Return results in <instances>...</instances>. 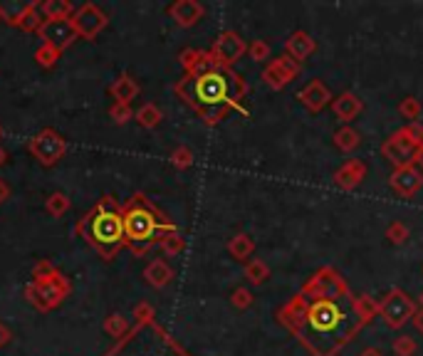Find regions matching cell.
Segmentation results:
<instances>
[{
	"instance_id": "4fadbf2b",
	"label": "cell",
	"mask_w": 423,
	"mask_h": 356,
	"mask_svg": "<svg viewBox=\"0 0 423 356\" xmlns=\"http://www.w3.org/2000/svg\"><path fill=\"white\" fill-rule=\"evenodd\" d=\"M388 186L393 193H398L401 198H411L421 191L423 186V173L418 171V166H401L393 168L388 176Z\"/></svg>"
},
{
	"instance_id": "5bb4252c",
	"label": "cell",
	"mask_w": 423,
	"mask_h": 356,
	"mask_svg": "<svg viewBox=\"0 0 423 356\" xmlns=\"http://www.w3.org/2000/svg\"><path fill=\"white\" fill-rule=\"evenodd\" d=\"M297 99L309 114H319L324 107L332 104L334 97H332V89H329L322 79H312V82H307L302 89H299Z\"/></svg>"
},
{
	"instance_id": "cb8c5ba5",
	"label": "cell",
	"mask_w": 423,
	"mask_h": 356,
	"mask_svg": "<svg viewBox=\"0 0 423 356\" xmlns=\"http://www.w3.org/2000/svg\"><path fill=\"white\" fill-rule=\"evenodd\" d=\"M156 245L161 247V252L169 257H176L181 255V252L186 250V237L179 232V227H174V230H166L164 235L159 237V242Z\"/></svg>"
},
{
	"instance_id": "f35d334b",
	"label": "cell",
	"mask_w": 423,
	"mask_h": 356,
	"mask_svg": "<svg viewBox=\"0 0 423 356\" xmlns=\"http://www.w3.org/2000/svg\"><path fill=\"white\" fill-rule=\"evenodd\" d=\"M253 302L255 297L248 287H235L233 295H230V304H233L235 309H248V307H253Z\"/></svg>"
},
{
	"instance_id": "44dd1931",
	"label": "cell",
	"mask_w": 423,
	"mask_h": 356,
	"mask_svg": "<svg viewBox=\"0 0 423 356\" xmlns=\"http://www.w3.org/2000/svg\"><path fill=\"white\" fill-rule=\"evenodd\" d=\"M225 247H228V252H230V257H233V260L245 262L255 252V240L248 235V232H235Z\"/></svg>"
},
{
	"instance_id": "7c38bea8",
	"label": "cell",
	"mask_w": 423,
	"mask_h": 356,
	"mask_svg": "<svg viewBox=\"0 0 423 356\" xmlns=\"http://www.w3.org/2000/svg\"><path fill=\"white\" fill-rule=\"evenodd\" d=\"M37 35H40L42 44H50V47L60 49V52H65V49L70 47V44H75V40L80 37L75 25H72V18L70 20H42Z\"/></svg>"
},
{
	"instance_id": "e0dca14e",
	"label": "cell",
	"mask_w": 423,
	"mask_h": 356,
	"mask_svg": "<svg viewBox=\"0 0 423 356\" xmlns=\"http://www.w3.org/2000/svg\"><path fill=\"white\" fill-rule=\"evenodd\" d=\"M314 49H317V42H314L312 35L304 32V30H294V32L285 40V54L292 57L294 62H299V64H302L307 57H312Z\"/></svg>"
},
{
	"instance_id": "836d02e7",
	"label": "cell",
	"mask_w": 423,
	"mask_h": 356,
	"mask_svg": "<svg viewBox=\"0 0 423 356\" xmlns=\"http://www.w3.org/2000/svg\"><path fill=\"white\" fill-rule=\"evenodd\" d=\"M156 321V312H154V307L149 304V302H139V304L134 307V324H139V326H151Z\"/></svg>"
},
{
	"instance_id": "ee69618b",
	"label": "cell",
	"mask_w": 423,
	"mask_h": 356,
	"mask_svg": "<svg viewBox=\"0 0 423 356\" xmlns=\"http://www.w3.org/2000/svg\"><path fill=\"white\" fill-rule=\"evenodd\" d=\"M11 341H13V331L8 329L3 321H0V349H3V346H8Z\"/></svg>"
},
{
	"instance_id": "7402d4cb",
	"label": "cell",
	"mask_w": 423,
	"mask_h": 356,
	"mask_svg": "<svg viewBox=\"0 0 423 356\" xmlns=\"http://www.w3.org/2000/svg\"><path fill=\"white\" fill-rule=\"evenodd\" d=\"M40 15L42 20H70L75 15V8L70 0H45L40 5Z\"/></svg>"
},
{
	"instance_id": "7dc6e473",
	"label": "cell",
	"mask_w": 423,
	"mask_h": 356,
	"mask_svg": "<svg viewBox=\"0 0 423 356\" xmlns=\"http://www.w3.org/2000/svg\"><path fill=\"white\" fill-rule=\"evenodd\" d=\"M359 356H383V351L379 349V346H367Z\"/></svg>"
},
{
	"instance_id": "60d3db41",
	"label": "cell",
	"mask_w": 423,
	"mask_h": 356,
	"mask_svg": "<svg viewBox=\"0 0 423 356\" xmlns=\"http://www.w3.org/2000/svg\"><path fill=\"white\" fill-rule=\"evenodd\" d=\"M151 329H154V331H156V334H159V336H161V339H164V341H166V344H169V346H171V349H174V351H176V354H179V356H191V354H189V351H186V349H184V346H181V344H179V341H176V339H174V336H171V334H169V331H166V329H164V326H161V324H156V321H154V324H151Z\"/></svg>"
},
{
	"instance_id": "7bdbcfd3",
	"label": "cell",
	"mask_w": 423,
	"mask_h": 356,
	"mask_svg": "<svg viewBox=\"0 0 423 356\" xmlns=\"http://www.w3.org/2000/svg\"><path fill=\"white\" fill-rule=\"evenodd\" d=\"M406 131H408V136L418 143V146H423V124H418V121L406 124Z\"/></svg>"
},
{
	"instance_id": "83f0119b",
	"label": "cell",
	"mask_w": 423,
	"mask_h": 356,
	"mask_svg": "<svg viewBox=\"0 0 423 356\" xmlns=\"http://www.w3.org/2000/svg\"><path fill=\"white\" fill-rule=\"evenodd\" d=\"M105 331L109 336H114L117 341L121 339V336H126L131 331V326H129V319H126L124 314H119V312H114V314H109L105 319Z\"/></svg>"
},
{
	"instance_id": "7a4b0ae2",
	"label": "cell",
	"mask_w": 423,
	"mask_h": 356,
	"mask_svg": "<svg viewBox=\"0 0 423 356\" xmlns=\"http://www.w3.org/2000/svg\"><path fill=\"white\" fill-rule=\"evenodd\" d=\"M174 92L198 114L205 126H218L233 109L248 117L243 99L248 97L250 84L235 69L213 67L208 72L184 74L174 84Z\"/></svg>"
},
{
	"instance_id": "3957f363",
	"label": "cell",
	"mask_w": 423,
	"mask_h": 356,
	"mask_svg": "<svg viewBox=\"0 0 423 356\" xmlns=\"http://www.w3.org/2000/svg\"><path fill=\"white\" fill-rule=\"evenodd\" d=\"M121 225H124V247H129L136 257H144L166 230H174L176 222L144 193H134L121 206Z\"/></svg>"
},
{
	"instance_id": "4316f807",
	"label": "cell",
	"mask_w": 423,
	"mask_h": 356,
	"mask_svg": "<svg viewBox=\"0 0 423 356\" xmlns=\"http://www.w3.org/2000/svg\"><path fill=\"white\" fill-rule=\"evenodd\" d=\"M42 25V15H40V3L37 0H32V3H28L25 13H23L20 23H18V28L23 30V32H37Z\"/></svg>"
},
{
	"instance_id": "ba28073f",
	"label": "cell",
	"mask_w": 423,
	"mask_h": 356,
	"mask_svg": "<svg viewBox=\"0 0 423 356\" xmlns=\"http://www.w3.org/2000/svg\"><path fill=\"white\" fill-rule=\"evenodd\" d=\"M28 151L32 153V158H35L40 166L50 168L65 158L67 141L55 131V129H42V131H37L35 136L28 141Z\"/></svg>"
},
{
	"instance_id": "603a6c76",
	"label": "cell",
	"mask_w": 423,
	"mask_h": 356,
	"mask_svg": "<svg viewBox=\"0 0 423 356\" xmlns=\"http://www.w3.org/2000/svg\"><path fill=\"white\" fill-rule=\"evenodd\" d=\"M332 141L342 153H352V151H357L359 143H362V134H359L354 126H342L334 131Z\"/></svg>"
},
{
	"instance_id": "8992f818",
	"label": "cell",
	"mask_w": 423,
	"mask_h": 356,
	"mask_svg": "<svg viewBox=\"0 0 423 356\" xmlns=\"http://www.w3.org/2000/svg\"><path fill=\"white\" fill-rule=\"evenodd\" d=\"M416 314V302L401 290V287H391L383 295V299L379 302V316L388 329H401L406 326V321H411V316Z\"/></svg>"
},
{
	"instance_id": "d6986e66",
	"label": "cell",
	"mask_w": 423,
	"mask_h": 356,
	"mask_svg": "<svg viewBox=\"0 0 423 356\" xmlns=\"http://www.w3.org/2000/svg\"><path fill=\"white\" fill-rule=\"evenodd\" d=\"M139 92H141L139 82H136L129 72H121L119 77L109 84L112 99H114V102H119V104H131L136 97H139Z\"/></svg>"
},
{
	"instance_id": "ffe728a7",
	"label": "cell",
	"mask_w": 423,
	"mask_h": 356,
	"mask_svg": "<svg viewBox=\"0 0 423 356\" xmlns=\"http://www.w3.org/2000/svg\"><path fill=\"white\" fill-rule=\"evenodd\" d=\"M144 280L149 282L154 290H164L171 280H174V267L166 260H151L144 267Z\"/></svg>"
},
{
	"instance_id": "ac0fdd59",
	"label": "cell",
	"mask_w": 423,
	"mask_h": 356,
	"mask_svg": "<svg viewBox=\"0 0 423 356\" xmlns=\"http://www.w3.org/2000/svg\"><path fill=\"white\" fill-rule=\"evenodd\" d=\"M329 107H332L334 117H337L344 126H349V121H354V119L362 114L364 102L354 92H342L339 97L332 99V104H329Z\"/></svg>"
},
{
	"instance_id": "30bf717a",
	"label": "cell",
	"mask_w": 423,
	"mask_h": 356,
	"mask_svg": "<svg viewBox=\"0 0 423 356\" xmlns=\"http://www.w3.org/2000/svg\"><path fill=\"white\" fill-rule=\"evenodd\" d=\"M72 25H75L77 35H80L82 40H97L102 30L109 25V18H107V13L100 8V5L85 3L75 10V15H72Z\"/></svg>"
},
{
	"instance_id": "d590c367",
	"label": "cell",
	"mask_w": 423,
	"mask_h": 356,
	"mask_svg": "<svg viewBox=\"0 0 423 356\" xmlns=\"http://www.w3.org/2000/svg\"><path fill=\"white\" fill-rule=\"evenodd\" d=\"M391 349H393V354H396V356H413L418 351V344H416V339H413V336L403 334V336H396V339H393Z\"/></svg>"
},
{
	"instance_id": "52a82bcc",
	"label": "cell",
	"mask_w": 423,
	"mask_h": 356,
	"mask_svg": "<svg viewBox=\"0 0 423 356\" xmlns=\"http://www.w3.org/2000/svg\"><path fill=\"white\" fill-rule=\"evenodd\" d=\"M381 156L386 158L388 163H393V168H401V166H416V158H418V146L411 136H408L406 126L396 129L386 136V141L381 143Z\"/></svg>"
},
{
	"instance_id": "b9f144b4",
	"label": "cell",
	"mask_w": 423,
	"mask_h": 356,
	"mask_svg": "<svg viewBox=\"0 0 423 356\" xmlns=\"http://www.w3.org/2000/svg\"><path fill=\"white\" fill-rule=\"evenodd\" d=\"M57 267L52 265L50 260H40V262H35V267H32V282H42V280H47V277L55 272Z\"/></svg>"
},
{
	"instance_id": "9a60e30c",
	"label": "cell",
	"mask_w": 423,
	"mask_h": 356,
	"mask_svg": "<svg viewBox=\"0 0 423 356\" xmlns=\"http://www.w3.org/2000/svg\"><path fill=\"white\" fill-rule=\"evenodd\" d=\"M367 173H369L367 161H362V158H349V161H344L342 166L334 171L332 181H334V186L342 188V191H354V188L362 186Z\"/></svg>"
},
{
	"instance_id": "d6a6232c",
	"label": "cell",
	"mask_w": 423,
	"mask_h": 356,
	"mask_svg": "<svg viewBox=\"0 0 423 356\" xmlns=\"http://www.w3.org/2000/svg\"><path fill=\"white\" fill-rule=\"evenodd\" d=\"M383 235H386V240L391 242V245H403V242L408 240V235H411V230H408L401 220H391L386 225V232H383Z\"/></svg>"
},
{
	"instance_id": "4dcf8cb0",
	"label": "cell",
	"mask_w": 423,
	"mask_h": 356,
	"mask_svg": "<svg viewBox=\"0 0 423 356\" xmlns=\"http://www.w3.org/2000/svg\"><path fill=\"white\" fill-rule=\"evenodd\" d=\"M25 8L28 5H20V3H0V23H8L13 25V28H18Z\"/></svg>"
},
{
	"instance_id": "2e32d148",
	"label": "cell",
	"mask_w": 423,
	"mask_h": 356,
	"mask_svg": "<svg viewBox=\"0 0 423 356\" xmlns=\"http://www.w3.org/2000/svg\"><path fill=\"white\" fill-rule=\"evenodd\" d=\"M169 18L174 20L179 28H193L196 23H201L205 15V8L198 0H176L166 8Z\"/></svg>"
},
{
	"instance_id": "9c48e42d",
	"label": "cell",
	"mask_w": 423,
	"mask_h": 356,
	"mask_svg": "<svg viewBox=\"0 0 423 356\" xmlns=\"http://www.w3.org/2000/svg\"><path fill=\"white\" fill-rule=\"evenodd\" d=\"M245 52H248V42H245L235 30H223V32L213 40V44H210L208 49L213 62L225 69H233V64L238 62Z\"/></svg>"
},
{
	"instance_id": "74e56055",
	"label": "cell",
	"mask_w": 423,
	"mask_h": 356,
	"mask_svg": "<svg viewBox=\"0 0 423 356\" xmlns=\"http://www.w3.org/2000/svg\"><path fill=\"white\" fill-rule=\"evenodd\" d=\"M171 163H174L179 171H186V168L193 166V151L189 146H176L171 151Z\"/></svg>"
},
{
	"instance_id": "484cf974",
	"label": "cell",
	"mask_w": 423,
	"mask_h": 356,
	"mask_svg": "<svg viewBox=\"0 0 423 356\" xmlns=\"http://www.w3.org/2000/svg\"><path fill=\"white\" fill-rule=\"evenodd\" d=\"M243 275H245V280H248L253 287H260V285H265V282H268L270 267H268V262H265V260H260V257H253V260L245 262Z\"/></svg>"
},
{
	"instance_id": "1f68e13d",
	"label": "cell",
	"mask_w": 423,
	"mask_h": 356,
	"mask_svg": "<svg viewBox=\"0 0 423 356\" xmlns=\"http://www.w3.org/2000/svg\"><path fill=\"white\" fill-rule=\"evenodd\" d=\"M62 57L60 49L50 47V44H40V47L35 49V62L40 64L42 69H52L57 64V59Z\"/></svg>"
},
{
	"instance_id": "f6af8a7d",
	"label": "cell",
	"mask_w": 423,
	"mask_h": 356,
	"mask_svg": "<svg viewBox=\"0 0 423 356\" xmlns=\"http://www.w3.org/2000/svg\"><path fill=\"white\" fill-rule=\"evenodd\" d=\"M11 196H13L11 186H8L6 181H0V206H3V203H8V201H11Z\"/></svg>"
},
{
	"instance_id": "f546056e",
	"label": "cell",
	"mask_w": 423,
	"mask_h": 356,
	"mask_svg": "<svg viewBox=\"0 0 423 356\" xmlns=\"http://www.w3.org/2000/svg\"><path fill=\"white\" fill-rule=\"evenodd\" d=\"M398 117L401 119H408V124H413V121H418V117H421V112H423V107H421V102H418L416 97H403L401 102H398Z\"/></svg>"
},
{
	"instance_id": "8fae6325",
	"label": "cell",
	"mask_w": 423,
	"mask_h": 356,
	"mask_svg": "<svg viewBox=\"0 0 423 356\" xmlns=\"http://www.w3.org/2000/svg\"><path fill=\"white\" fill-rule=\"evenodd\" d=\"M299 72H302V64L294 62L292 57H287V54H280V57L270 59L268 67L263 69V82L265 87H270L273 92H280V89L287 87L292 79L299 77Z\"/></svg>"
},
{
	"instance_id": "681fc988",
	"label": "cell",
	"mask_w": 423,
	"mask_h": 356,
	"mask_svg": "<svg viewBox=\"0 0 423 356\" xmlns=\"http://www.w3.org/2000/svg\"><path fill=\"white\" fill-rule=\"evenodd\" d=\"M416 166H418V171L423 173V146H421V151H418V158H416Z\"/></svg>"
},
{
	"instance_id": "c3c4849f",
	"label": "cell",
	"mask_w": 423,
	"mask_h": 356,
	"mask_svg": "<svg viewBox=\"0 0 423 356\" xmlns=\"http://www.w3.org/2000/svg\"><path fill=\"white\" fill-rule=\"evenodd\" d=\"M6 163H8V151H6L3 146H0V168L6 166Z\"/></svg>"
},
{
	"instance_id": "f907efd6",
	"label": "cell",
	"mask_w": 423,
	"mask_h": 356,
	"mask_svg": "<svg viewBox=\"0 0 423 356\" xmlns=\"http://www.w3.org/2000/svg\"><path fill=\"white\" fill-rule=\"evenodd\" d=\"M418 302H421V307H423V292H421V297H418Z\"/></svg>"
},
{
	"instance_id": "ab89813d",
	"label": "cell",
	"mask_w": 423,
	"mask_h": 356,
	"mask_svg": "<svg viewBox=\"0 0 423 356\" xmlns=\"http://www.w3.org/2000/svg\"><path fill=\"white\" fill-rule=\"evenodd\" d=\"M203 57V49H196V47H186V49H181V54H179V62H181V67H184V72H191V69L198 64V59Z\"/></svg>"
},
{
	"instance_id": "8d00e7d4",
	"label": "cell",
	"mask_w": 423,
	"mask_h": 356,
	"mask_svg": "<svg viewBox=\"0 0 423 356\" xmlns=\"http://www.w3.org/2000/svg\"><path fill=\"white\" fill-rule=\"evenodd\" d=\"M248 54L255 62H268L270 54H273V47H270L268 40H253V42L248 44Z\"/></svg>"
},
{
	"instance_id": "f1b7e54d",
	"label": "cell",
	"mask_w": 423,
	"mask_h": 356,
	"mask_svg": "<svg viewBox=\"0 0 423 356\" xmlns=\"http://www.w3.org/2000/svg\"><path fill=\"white\" fill-rule=\"evenodd\" d=\"M70 208H72V201L60 191L52 193V196H47V201H45V210L50 213L52 218H62Z\"/></svg>"
},
{
	"instance_id": "816d5d0a",
	"label": "cell",
	"mask_w": 423,
	"mask_h": 356,
	"mask_svg": "<svg viewBox=\"0 0 423 356\" xmlns=\"http://www.w3.org/2000/svg\"><path fill=\"white\" fill-rule=\"evenodd\" d=\"M0 136H3V126H0Z\"/></svg>"
},
{
	"instance_id": "5b68a950",
	"label": "cell",
	"mask_w": 423,
	"mask_h": 356,
	"mask_svg": "<svg viewBox=\"0 0 423 356\" xmlns=\"http://www.w3.org/2000/svg\"><path fill=\"white\" fill-rule=\"evenodd\" d=\"M72 295V282L67 275H62L60 270L52 272L47 280L42 282H28L25 285V297L35 309L40 312H52L55 307H60L65 302V297Z\"/></svg>"
},
{
	"instance_id": "d4e9b609",
	"label": "cell",
	"mask_w": 423,
	"mask_h": 356,
	"mask_svg": "<svg viewBox=\"0 0 423 356\" xmlns=\"http://www.w3.org/2000/svg\"><path fill=\"white\" fill-rule=\"evenodd\" d=\"M161 119H164V112H161L154 102L141 104V107L134 112V121L139 124V126H144V129H156L161 124Z\"/></svg>"
},
{
	"instance_id": "e575fe53",
	"label": "cell",
	"mask_w": 423,
	"mask_h": 356,
	"mask_svg": "<svg viewBox=\"0 0 423 356\" xmlns=\"http://www.w3.org/2000/svg\"><path fill=\"white\" fill-rule=\"evenodd\" d=\"M109 119L114 124H119V126H124V124H129L131 119H134V109H131V104H119L114 102L109 107Z\"/></svg>"
},
{
	"instance_id": "6da1fadb",
	"label": "cell",
	"mask_w": 423,
	"mask_h": 356,
	"mask_svg": "<svg viewBox=\"0 0 423 356\" xmlns=\"http://www.w3.org/2000/svg\"><path fill=\"white\" fill-rule=\"evenodd\" d=\"M275 316L309 356H339L379 316V302L357 295L337 267L324 265L304 280Z\"/></svg>"
},
{
	"instance_id": "277c9868",
	"label": "cell",
	"mask_w": 423,
	"mask_h": 356,
	"mask_svg": "<svg viewBox=\"0 0 423 356\" xmlns=\"http://www.w3.org/2000/svg\"><path fill=\"white\" fill-rule=\"evenodd\" d=\"M75 230L100 252L102 260H114L124 247V225H121V206L114 196H102L92 210L77 220Z\"/></svg>"
},
{
	"instance_id": "bcb514c9",
	"label": "cell",
	"mask_w": 423,
	"mask_h": 356,
	"mask_svg": "<svg viewBox=\"0 0 423 356\" xmlns=\"http://www.w3.org/2000/svg\"><path fill=\"white\" fill-rule=\"evenodd\" d=\"M411 324L416 326V331H421V334H423V307H418L416 314L411 316Z\"/></svg>"
}]
</instances>
